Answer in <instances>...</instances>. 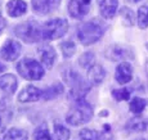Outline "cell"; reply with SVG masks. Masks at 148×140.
<instances>
[{"instance_id": "1", "label": "cell", "mask_w": 148, "mask_h": 140, "mask_svg": "<svg viewBox=\"0 0 148 140\" xmlns=\"http://www.w3.org/2000/svg\"><path fill=\"white\" fill-rule=\"evenodd\" d=\"M93 117V108L85 99H77L75 100V104L68 111L66 116L67 124L72 126H80L86 122H89Z\"/></svg>"}, {"instance_id": "2", "label": "cell", "mask_w": 148, "mask_h": 140, "mask_svg": "<svg viewBox=\"0 0 148 140\" xmlns=\"http://www.w3.org/2000/svg\"><path fill=\"white\" fill-rule=\"evenodd\" d=\"M104 33V27L97 19H92L89 22H85L79 27V32H77V38L81 41V44L84 45H92L97 42L98 40H101V38Z\"/></svg>"}, {"instance_id": "3", "label": "cell", "mask_w": 148, "mask_h": 140, "mask_svg": "<svg viewBox=\"0 0 148 140\" xmlns=\"http://www.w3.org/2000/svg\"><path fill=\"white\" fill-rule=\"evenodd\" d=\"M63 80L70 87V94L75 100L84 99L86 93L90 90V86L82 80V77L73 70H67L63 72Z\"/></svg>"}, {"instance_id": "4", "label": "cell", "mask_w": 148, "mask_h": 140, "mask_svg": "<svg viewBox=\"0 0 148 140\" xmlns=\"http://www.w3.org/2000/svg\"><path fill=\"white\" fill-rule=\"evenodd\" d=\"M17 71L23 79L28 81H35V80H40L44 76V67L36 62L35 59L25 58L17 64Z\"/></svg>"}, {"instance_id": "5", "label": "cell", "mask_w": 148, "mask_h": 140, "mask_svg": "<svg viewBox=\"0 0 148 140\" xmlns=\"http://www.w3.org/2000/svg\"><path fill=\"white\" fill-rule=\"evenodd\" d=\"M68 31V22L63 18H54L45 22L41 28V35L47 40H57L66 35Z\"/></svg>"}, {"instance_id": "6", "label": "cell", "mask_w": 148, "mask_h": 140, "mask_svg": "<svg viewBox=\"0 0 148 140\" xmlns=\"http://www.w3.org/2000/svg\"><path fill=\"white\" fill-rule=\"evenodd\" d=\"M16 35L21 40H23L27 44L39 41L41 38V30L40 26L35 21H27L25 23H21L16 27Z\"/></svg>"}, {"instance_id": "7", "label": "cell", "mask_w": 148, "mask_h": 140, "mask_svg": "<svg viewBox=\"0 0 148 140\" xmlns=\"http://www.w3.org/2000/svg\"><path fill=\"white\" fill-rule=\"evenodd\" d=\"M22 50V46L19 42L14 41V40H7L3 48L0 49V55L4 61L7 62H13L19 57Z\"/></svg>"}, {"instance_id": "8", "label": "cell", "mask_w": 148, "mask_h": 140, "mask_svg": "<svg viewBox=\"0 0 148 140\" xmlns=\"http://www.w3.org/2000/svg\"><path fill=\"white\" fill-rule=\"evenodd\" d=\"M89 12V5L82 0H70L68 3V13L73 18H82Z\"/></svg>"}, {"instance_id": "9", "label": "cell", "mask_w": 148, "mask_h": 140, "mask_svg": "<svg viewBox=\"0 0 148 140\" xmlns=\"http://www.w3.org/2000/svg\"><path fill=\"white\" fill-rule=\"evenodd\" d=\"M38 54H39V58H40L41 63L50 70V68L53 67L54 62H56V58H57L56 50H54L50 45H44V46L39 48Z\"/></svg>"}, {"instance_id": "10", "label": "cell", "mask_w": 148, "mask_h": 140, "mask_svg": "<svg viewBox=\"0 0 148 140\" xmlns=\"http://www.w3.org/2000/svg\"><path fill=\"white\" fill-rule=\"evenodd\" d=\"M59 5V0H32V9L38 14H48Z\"/></svg>"}, {"instance_id": "11", "label": "cell", "mask_w": 148, "mask_h": 140, "mask_svg": "<svg viewBox=\"0 0 148 140\" xmlns=\"http://www.w3.org/2000/svg\"><path fill=\"white\" fill-rule=\"evenodd\" d=\"M42 91L40 89H38L36 86H26L23 90L19 93L18 95V100L21 103H31V102H36L41 98Z\"/></svg>"}, {"instance_id": "12", "label": "cell", "mask_w": 148, "mask_h": 140, "mask_svg": "<svg viewBox=\"0 0 148 140\" xmlns=\"http://www.w3.org/2000/svg\"><path fill=\"white\" fill-rule=\"evenodd\" d=\"M133 77V68L130 63L127 62H122L117 66L116 68V75H115V79L119 84H127V82L132 80Z\"/></svg>"}, {"instance_id": "13", "label": "cell", "mask_w": 148, "mask_h": 140, "mask_svg": "<svg viewBox=\"0 0 148 140\" xmlns=\"http://www.w3.org/2000/svg\"><path fill=\"white\" fill-rule=\"evenodd\" d=\"M99 12L103 18H112L116 14L119 7V0H98Z\"/></svg>"}, {"instance_id": "14", "label": "cell", "mask_w": 148, "mask_h": 140, "mask_svg": "<svg viewBox=\"0 0 148 140\" xmlns=\"http://www.w3.org/2000/svg\"><path fill=\"white\" fill-rule=\"evenodd\" d=\"M7 13L10 17H21L22 14L26 13L27 10V4L22 0H10L7 3Z\"/></svg>"}, {"instance_id": "15", "label": "cell", "mask_w": 148, "mask_h": 140, "mask_svg": "<svg viewBox=\"0 0 148 140\" xmlns=\"http://www.w3.org/2000/svg\"><path fill=\"white\" fill-rule=\"evenodd\" d=\"M106 77V71L102 66L99 64H93L88 71V80L92 85H99Z\"/></svg>"}, {"instance_id": "16", "label": "cell", "mask_w": 148, "mask_h": 140, "mask_svg": "<svg viewBox=\"0 0 148 140\" xmlns=\"http://www.w3.org/2000/svg\"><path fill=\"white\" fill-rule=\"evenodd\" d=\"M17 86H18V82H17L16 76H13L12 73H5L0 77V89L7 94H13L17 90Z\"/></svg>"}, {"instance_id": "17", "label": "cell", "mask_w": 148, "mask_h": 140, "mask_svg": "<svg viewBox=\"0 0 148 140\" xmlns=\"http://www.w3.org/2000/svg\"><path fill=\"white\" fill-rule=\"evenodd\" d=\"M107 57L111 61H121V59H126V58H133V54L127 53V48L121 46V45H113L110 48L107 53Z\"/></svg>"}, {"instance_id": "18", "label": "cell", "mask_w": 148, "mask_h": 140, "mask_svg": "<svg viewBox=\"0 0 148 140\" xmlns=\"http://www.w3.org/2000/svg\"><path fill=\"white\" fill-rule=\"evenodd\" d=\"M64 91V86L62 84H54L52 85L50 87H48L47 90L42 91V95L41 98H44L45 100H50V99H54V98H58L61 94H63Z\"/></svg>"}, {"instance_id": "19", "label": "cell", "mask_w": 148, "mask_h": 140, "mask_svg": "<svg viewBox=\"0 0 148 140\" xmlns=\"http://www.w3.org/2000/svg\"><path fill=\"white\" fill-rule=\"evenodd\" d=\"M148 126V120L140 118V117H135V118L130 120L127 122V128L132 131H136V132H140V131H144Z\"/></svg>"}, {"instance_id": "20", "label": "cell", "mask_w": 148, "mask_h": 140, "mask_svg": "<svg viewBox=\"0 0 148 140\" xmlns=\"http://www.w3.org/2000/svg\"><path fill=\"white\" fill-rule=\"evenodd\" d=\"M79 135L81 140H106L103 134L97 130H92V128H84L80 131Z\"/></svg>"}, {"instance_id": "21", "label": "cell", "mask_w": 148, "mask_h": 140, "mask_svg": "<svg viewBox=\"0 0 148 140\" xmlns=\"http://www.w3.org/2000/svg\"><path fill=\"white\" fill-rule=\"evenodd\" d=\"M27 134L26 131L21 130V128H10L4 134V140H26Z\"/></svg>"}, {"instance_id": "22", "label": "cell", "mask_w": 148, "mask_h": 140, "mask_svg": "<svg viewBox=\"0 0 148 140\" xmlns=\"http://www.w3.org/2000/svg\"><path fill=\"white\" fill-rule=\"evenodd\" d=\"M147 104H148L147 100L136 96V98H134L132 102H130V111H132L133 113H135L136 116H140L142 113H143L144 108L147 107Z\"/></svg>"}, {"instance_id": "23", "label": "cell", "mask_w": 148, "mask_h": 140, "mask_svg": "<svg viewBox=\"0 0 148 140\" xmlns=\"http://www.w3.org/2000/svg\"><path fill=\"white\" fill-rule=\"evenodd\" d=\"M120 17L122 19V22H124V25L126 26H134L135 23V13L133 12L130 8L127 7H124L122 9L120 10Z\"/></svg>"}, {"instance_id": "24", "label": "cell", "mask_w": 148, "mask_h": 140, "mask_svg": "<svg viewBox=\"0 0 148 140\" xmlns=\"http://www.w3.org/2000/svg\"><path fill=\"white\" fill-rule=\"evenodd\" d=\"M136 22H138L139 28H147L148 27V7L147 5H142V7L138 9Z\"/></svg>"}, {"instance_id": "25", "label": "cell", "mask_w": 148, "mask_h": 140, "mask_svg": "<svg viewBox=\"0 0 148 140\" xmlns=\"http://www.w3.org/2000/svg\"><path fill=\"white\" fill-rule=\"evenodd\" d=\"M54 138L56 140H68L70 139V130L61 124L54 125Z\"/></svg>"}, {"instance_id": "26", "label": "cell", "mask_w": 148, "mask_h": 140, "mask_svg": "<svg viewBox=\"0 0 148 140\" xmlns=\"http://www.w3.org/2000/svg\"><path fill=\"white\" fill-rule=\"evenodd\" d=\"M94 61H95V57L92 51H86V53L82 54L80 58H79V63L84 68H90L94 64Z\"/></svg>"}, {"instance_id": "27", "label": "cell", "mask_w": 148, "mask_h": 140, "mask_svg": "<svg viewBox=\"0 0 148 140\" xmlns=\"http://www.w3.org/2000/svg\"><path fill=\"white\" fill-rule=\"evenodd\" d=\"M61 49H62V53H63V57L64 58H70L75 54L76 51V45L73 44L72 41H66V42H62L61 44Z\"/></svg>"}, {"instance_id": "28", "label": "cell", "mask_w": 148, "mask_h": 140, "mask_svg": "<svg viewBox=\"0 0 148 140\" xmlns=\"http://www.w3.org/2000/svg\"><path fill=\"white\" fill-rule=\"evenodd\" d=\"M112 96L116 100H127L130 98V90L126 87H122V89H117L112 91Z\"/></svg>"}, {"instance_id": "29", "label": "cell", "mask_w": 148, "mask_h": 140, "mask_svg": "<svg viewBox=\"0 0 148 140\" xmlns=\"http://www.w3.org/2000/svg\"><path fill=\"white\" fill-rule=\"evenodd\" d=\"M35 140H52V136H50L49 131L45 127H40L35 131V136H34Z\"/></svg>"}, {"instance_id": "30", "label": "cell", "mask_w": 148, "mask_h": 140, "mask_svg": "<svg viewBox=\"0 0 148 140\" xmlns=\"http://www.w3.org/2000/svg\"><path fill=\"white\" fill-rule=\"evenodd\" d=\"M5 26H7V21H5V19L3 18L1 16H0V31H1L3 28L5 27Z\"/></svg>"}, {"instance_id": "31", "label": "cell", "mask_w": 148, "mask_h": 140, "mask_svg": "<svg viewBox=\"0 0 148 140\" xmlns=\"http://www.w3.org/2000/svg\"><path fill=\"white\" fill-rule=\"evenodd\" d=\"M3 130H4V125H3V122H1V117H0V134L3 132Z\"/></svg>"}, {"instance_id": "32", "label": "cell", "mask_w": 148, "mask_h": 140, "mask_svg": "<svg viewBox=\"0 0 148 140\" xmlns=\"http://www.w3.org/2000/svg\"><path fill=\"white\" fill-rule=\"evenodd\" d=\"M4 70H5V67H4V66H3L1 63H0V72H3Z\"/></svg>"}, {"instance_id": "33", "label": "cell", "mask_w": 148, "mask_h": 140, "mask_svg": "<svg viewBox=\"0 0 148 140\" xmlns=\"http://www.w3.org/2000/svg\"><path fill=\"white\" fill-rule=\"evenodd\" d=\"M82 1H84V3H85V4H88V5H89V3H90V0H82Z\"/></svg>"}, {"instance_id": "34", "label": "cell", "mask_w": 148, "mask_h": 140, "mask_svg": "<svg viewBox=\"0 0 148 140\" xmlns=\"http://www.w3.org/2000/svg\"><path fill=\"white\" fill-rule=\"evenodd\" d=\"M132 1H134V3H138V1H140V0H132Z\"/></svg>"}]
</instances>
